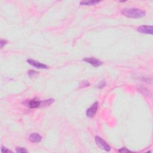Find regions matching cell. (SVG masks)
Masks as SVG:
<instances>
[{
	"label": "cell",
	"mask_w": 153,
	"mask_h": 153,
	"mask_svg": "<svg viewBox=\"0 0 153 153\" xmlns=\"http://www.w3.org/2000/svg\"><path fill=\"white\" fill-rule=\"evenodd\" d=\"M122 14L129 18H141L145 16L146 13L143 10L135 8H124L122 10Z\"/></svg>",
	"instance_id": "6da1fadb"
},
{
	"label": "cell",
	"mask_w": 153,
	"mask_h": 153,
	"mask_svg": "<svg viewBox=\"0 0 153 153\" xmlns=\"http://www.w3.org/2000/svg\"><path fill=\"white\" fill-rule=\"evenodd\" d=\"M95 142L96 143L97 145L101 148L103 150L106 151H110L111 150V147L102 138H101L99 136H96L95 137Z\"/></svg>",
	"instance_id": "7a4b0ae2"
},
{
	"label": "cell",
	"mask_w": 153,
	"mask_h": 153,
	"mask_svg": "<svg viewBox=\"0 0 153 153\" xmlns=\"http://www.w3.org/2000/svg\"><path fill=\"white\" fill-rule=\"evenodd\" d=\"M97 108H98V102H95L91 106L89 107L86 111L87 116L89 118H92L95 116V114L96 113Z\"/></svg>",
	"instance_id": "3957f363"
},
{
	"label": "cell",
	"mask_w": 153,
	"mask_h": 153,
	"mask_svg": "<svg viewBox=\"0 0 153 153\" xmlns=\"http://www.w3.org/2000/svg\"><path fill=\"white\" fill-rule=\"evenodd\" d=\"M139 32L144 34H150L152 35L153 34V28L152 26L148 25H142L137 29Z\"/></svg>",
	"instance_id": "277c9868"
},
{
	"label": "cell",
	"mask_w": 153,
	"mask_h": 153,
	"mask_svg": "<svg viewBox=\"0 0 153 153\" xmlns=\"http://www.w3.org/2000/svg\"><path fill=\"white\" fill-rule=\"evenodd\" d=\"M27 62L28 63H29L30 65L33 66L34 67L38 69H47L48 67L45 64L41 63L40 62L37 61L35 60L31 59H29L27 60Z\"/></svg>",
	"instance_id": "5b68a950"
},
{
	"label": "cell",
	"mask_w": 153,
	"mask_h": 153,
	"mask_svg": "<svg viewBox=\"0 0 153 153\" xmlns=\"http://www.w3.org/2000/svg\"><path fill=\"white\" fill-rule=\"evenodd\" d=\"M84 62H87V63L90 64V65H93L95 67H97L102 65L103 62L101 60H99L97 59L94 58H85L83 59Z\"/></svg>",
	"instance_id": "8992f818"
},
{
	"label": "cell",
	"mask_w": 153,
	"mask_h": 153,
	"mask_svg": "<svg viewBox=\"0 0 153 153\" xmlns=\"http://www.w3.org/2000/svg\"><path fill=\"white\" fill-rule=\"evenodd\" d=\"M42 139V137L38 133H33L29 136V140L33 143H38Z\"/></svg>",
	"instance_id": "52a82bcc"
},
{
	"label": "cell",
	"mask_w": 153,
	"mask_h": 153,
	"mask_svg": "<svg viewBox=\"0 0 153 153\" xmlns=\"http://www.w3.org/2000/svg\"><path fill=\"white\" fill-rule=\"evenodd\" d=\"M41 103V101L38 100V99H32V100H30L28 102L27 105L30 108H37L40 107Z\"/></svg>",
	"instance_id": "ba28073f"
},
{
	"label": "cell",
	"mask_w": 153,
	"mask_h": 153,
	"mask_svg": "<svg viewBox=\"0 0 153 153\" xmlns=\"http://www.w3.org/2000/svg\"><path fill=\"white\" fill-rule=\"evenodd\" d=\"M100 1H83L80 3V4L83 6H93L100 3Z\"/></svg>",
	"instance_id": "9c48e42d"
},
{
	"label": "cell",
	"mask_w": 153,
	"mask_h": 153,
	"mask_svg": "<svg viewBox=\"0 0 153 153\" xmlns=\"http://www.w3.org/2000/svg\"><path fill=\"white\" fill-rule=\"evenodd\" d=\"M54 102V99H49L47 100H44L43 101H41V107H44V106H47L50 105L51 104H53Z\"/></svg>",
	"instance_id": "30bf717a"
},
{
	"label": "cell",
	"mask_w": 153,
	"mask_h": 153,
	"mask_svg": "<svg viewBox=\"0 0 153 153\" xmlns=\"http://www.w3.org/2000/svg\"><path fill=\"white\" fill-rule=\"evenodd\" d=\"M16 152L18 153H24V152H28L27 149H26L25 148L19 147L16 148Z\"/></svg>",
	"instance_id": "8fae6325"
},
{
	"label": "cell",
	"mask_w": 153,
	"mask_h": 153,
	"mask_svg": "<svg viewBox=\"0 0 153 153\" xmlns=\"http://www.w3.org/2000/svg\"><path fill=\"white\" fill-rule=\"evenodd\" d=\"M90 85V83L88 81H83L80 83V88H85V87H88Z\"/></svg>",
	"instance_id": "7c38bea8"
},
{
	"label": "cell",
	"mask_w": 153,
	"mask_h": 153,
	"mask_svg": "<svg viewBox=\"0 0 153 153\" xmlns=\"http://www.w3.org/2000/svg\"><path fill=\"white\" fill-rule=\"evenodd\" d=\"M105 86H106V82H105L104 81H102L99 83L98 85H97V88L102 89L104 88V87H105Z\"/></svg>",
	"instance_id": "4fadbf2b"
},
{
	"label": "cell",
	"mask_w": 153,
	"mask_h": 153,
	"mask_svg": "<svg viewBox=\"0 0 153 153\" xmlns=\"http://www.w3.org/2000/svg\"><path fill=\"white\" fill-rule=\"evenodd\" d=\"M118 152H132V151L129 150V149H127V148H125V147H123L120 149H119Z\"/></svg>",
	"instance_id": "5bb4252c"
},
{
	"label": "cell",
	"mask_w": 153,
	"mask_h": 153,
	"mask_svg": "<svg viewBox=\"0 0 153 153\" xmlns=\"http://www.w3.org/2000/svg\"><path fill=\"white\" fill-rule=\"evenodd\" d=\"M28 74L30 76H32V75H35L36 74H38V72H37V71H35L33 70H30V71H28Z\"/></svg>",
	"instance_id": "9a60e30c"
},
{
	"label": "cell",
	"mask_w": 153,
	"mask_h": 153,
	"mask_svg": "<svg viewBox=\"0 0 153 153\" xmlns=\"http://www.w3.org/2000/svg\"><path fill=\"white\" fill-rule=\"evenodd\" d=\"M7 43V41L5 40H1V41H0V47H1V48H3L4 47V46L6 45Z\"/></svg>",
	"instance_id": "2e32d148"
},
{
	"label": "cell",
	"mask_w": 153,
	"mask_h": 153,
	"mask_svg": "<svg viewBox=\"0 0 153 153\" xmlns=\"http://www.w3.org/2000/svg\"><path fill=\"white\" fill-rule=\"evenodd\" d=\"M1 152H12V151H10V149H8L7 148H6L3 147H1Z\"/></svg>",
	"instance_id": "e0dca14e"
}]
</instances>
